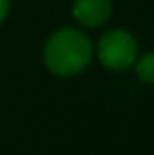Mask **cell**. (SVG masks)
<instances>
[{
	"label": "cell",
	"instance_id": "obj_1",
	"mask_svg": "<svg viewBox=\"0 0 154 155\" xmlns=\"http://www.w3.org/2000/svg\"><path fill=\"white\" fill-rule=\"evenodd\" d=\"M93 45L82 31L64 27L53 33L44 47V61L47 69L62 78H71L85 71L91 63Z\"/></svg>",
	"mask_w": 154,
	"mask_h": 155
},
{
	"label": "cell",
	"instance_id": "obj_2",
	"mask_svg": "<svg viewBox=\"0 0 154 155\" xmlns=\"http://www.w3.org/2000/svg\"><path fill=\"white\" fill-rule=\"evenodd\" d=\"M138 54V45L129 31L113 29L105 33L98 43V58L103 67L111 71L129 69Z\"/></svg>",
	"mask_w": 154,
	"mask_h": 155
},
{
	"label": "cell",
	"instance_id": "obj_3",
	"mask_svg": "<svg viewBox=\"0 0 154 155\" xmlns=\"http://www.w3.org/2000/svg\"><path fill=\"white\" fill-rule=\"evenodd\" d=\"M111 0H75L73 15L83 27H98L111 16Z\"/></svg>",
	"mask_w": 154,
	"mask_h": 155
},
{
	"label": "cell",
	"instance_id": "obj_4",
	"mask_svg": "<svg viewBox=\"0 0 154 155\" xmlns=\"http://www.w3.org/2000/svg\"><path fill=\"white\" fill-rule=\"evenodd\" d=\"M136 74L143 83L154 85V52L143 54L136 63Z\"/></svg>",
	"mask_w": 154,
	"mask_h": 155
},
{
	"label": "cell",
	"instance_id": "obj_5",
	"mask_svg": "<svg viewBox=\"0 0 154 155\" xmlns=\"http://www.w3.org/2000/svg\"><path fill=\"white\" fill-rule=\"evenodd\" d=\"M7 13H9V0H0V24L5 20Z\"/></svg>",
	"mask_w": 154,
	"mask_h": 155
}]
</instances>
